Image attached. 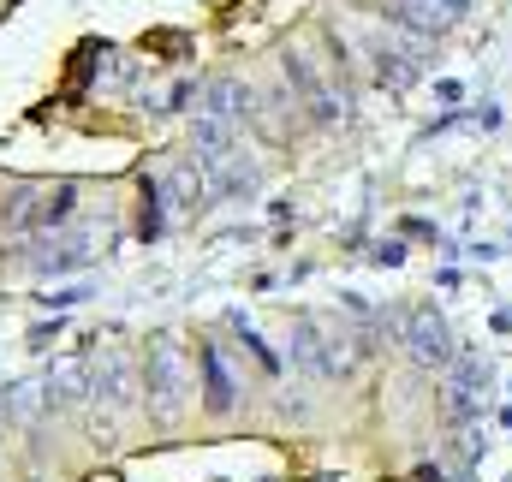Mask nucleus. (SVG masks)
<instances>
[{
    "mask_svg": "<svg viewBox=\"0 0 512 482\" xmlns=\"http://www.w3.org/2000/svg\"><path fill=\"white\" fill-rule=\"evenodd\" d=\"M149 393H155V417L173 423L179 405H185V393H191V369H185V352L173 340L149 346Z\"/></svg>",
    "mask_w": 512,
    "mask_h": 482,
    "instance_id": "f257e3e1",
    "label": "nucleus"
},
{
    "mask_svg": "<svg viewBox=\"0 0 512 482\" xmlns=\"http://www.w3.org/2000/svg\"><path fill=\"white\" fill-rule=\"evenodd\" d=\"M405 346H411V358L417 363H447L453 358V340H447V322L423 304V310H411V322H405Z\"/></svg>",
    "mask_w": 512,
    "mask_h": 482,
    "instance_id": "f03ea898",
    "label": "nucleus"
},
{
    "mask_svg": "<svg viewBox=\"0 0 512 482\" xmlns=\"http://www.w3.org/2000/svg\"><path fill=\"white\" fill-rule=\"evenodd\" d=\"M286 78L304 90V108H310L316 120H334V114L346 108V96H334V90H328V78H322V72H316L304 54H292V60H286Z\"/></svg>",
    "mask_w": 512,
    "mask_h": 482,
    "instance_id": "7ed1b4c3",
    "label": "nucleus"
},
{
    "mask_svg": "<svg viewBox=\"0 0 512 482\" xmlns=\"http://www.w3.org/2000/svg\"><path fill=\"white\" fill-rule=\"evenodd\" d=\"M239 114H251V90L245 84H233V78H221V84H209L203 90V120H239Z\"/></svg>",
    "mask_w": 512,
    "mask_h": 482,
    "instance_id": "20e7f679",
    "label": "nucleus"
},
{
    "mask_svg": "<svg viewBox=\"0 0 512 482\" xmlns=\"http://www.w3.org/2000/svg\"><path fill=\"white\" fill-rule=\"evenodd\" d=\"M167 191H173V203H179V209H197V203L209 197V179L197 173V161H179V167L167 173Z\"/></svg>",
    "mask_w": 512,
    "mask_h": 482,
    "instance_id": "39448f33",
    "label": "nucleus"
},
{
    "mask_svg": "<svg viewBox=\"0 0 512 482\" xmlns=\"http://www.w3.org/2000/svg\"><path fill=\"white\" fill-rule=\"evenodd\" d=\"M203 369H209V405H215V411H227V405H233V387H227V375H221L215 352H203Z\"/></svg>",
    "mask_w": 512,
    "mask_h": 482,
    "instance_id": "423d86ee",
    "label": "nucleus"
}]
</instances>
